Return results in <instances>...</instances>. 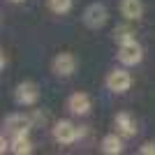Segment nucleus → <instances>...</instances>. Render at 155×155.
Returning a JSON list of instances; mask_svg holds the SVG:
<instances>
[{
	"mask_svg": "<svg viewBox=\"0 0 155 155\" xmlns=\"http://www.w3.org/2000/svg\"><path fill=\"white\" fill-rule=\"evenodd\" d=\"M107 19H109V12H107V7L102 2H93V5H88L84 9V23L88 28H93V30L102 28L107 23Z\"/></svg>",
	"mask_w": 155,
	"mask_h": 155,
	"instance_id": "obj_1",
	"label": "nucleus"
},
{
	"mask_svg": "<svg viewBox=\"0 0 155 155\" xmlns=\"http://www.w3.org/2000/svg\"><path fill=\"white\" fill-rule=\"evenodd\" d=\"M143 58V49L139 46V42L137 39H132V42H125V44H120V49H118V60L123 65H127V67H134V65H139Z\"/></svg>",
	"mask_w": 155,
	"mask_h": 155,
	"instance_id": "obj_2",
	"label": "nucleus"
},
{
	"mask_svg": "<svg viewBox=\"0 0 155 155\" xmlns=\"http://www.w3.org/2000/svg\"><path fill=\"white\" fill-rule=\"evenodd\" d=\"M79 137H81L79 127L74 123H70V120H60V123H56V127H53V139L58 143H74Z\"/></svg>",
	"mask_w": 155,
	"mask_h": 155,
	"instance_id": "obj_3",
	"label": "nucleus"
},
{
	"mask_svg": "<svg viewBox=\"0 0 155 155\" xmlns=\"http://www.w3.org/2000/svg\"><path fill=\"white\" fill-rule=\"evenodd\" d=\"M14 97H16V102L23 104V107H32V104L39 100V88H37V84H32V81H23V84L16 86Z\"/></svg>",
	"mask_w": 155,
	"mask_h": 155,
	"instance_id": "obj_4",
	"label": "nucleus"
},
{
	"mask_svg": "<svg viewBox=\"0 0 155 155\" xmlns=\"http://www.w3.org/2000/svg\"><path fill=\"white\" fill-rule=\"evenodd\" d=\"M107 86H109V91H114V93H125V91H130V86H132V77H130V72H125V70H114V72H109V77H107Z\"/></svg>",
	"mask_w": 155,
	"mask_h": 155,
	"instance_id": "obj_5",
	"label": "nucleus"
},
{
	"mask_svg": "<svg viewBox=\"0 0 155 155\" xmlns=\"http://www.w3.org/2000/svg\"><path fill=\"white\" fill-rule=\"evenodd\" d=\"M5 130L12 132L14 137L28 134V130H30V118L23 116V114H9V116L5 118Z\"/></svg>",
	"mask_w": 155,
	"mask_h": 155,
	"instance_id": "obj_6",
	"label": "nucleus"
},
{
	"mask_svg": "<svg viewBox=\"0 0 155 155\" xmlns=\"http://www.w3.org/2000/svg\"><path fill=\"white\" fill-rule=\"evenodd\" d=\"M77 70V58L72 56V53H58L56 58H53V72L58 74V77H70L72 72Z\"/></svg>",
	"mask_w": 155,
	"mask_h": 155,
	"instance_id": "obj_7",
	"label": "nucleus"
},
{
	"mask_svg": "<svg viewBox=\"0 0 155 155\" xmlns=\"http://www.w3.org/2000/svg\"><path fill=\"white\" fill-rule=\"evenodd\" d=\"M67 109L72 114H77V116H86L88 111H91V97L86 95V93H74V95L67 100Z\"/></svg>",
	"mask_w": 155,
	"mask_h": 155,
	"instance_id": "obj_8",
	"label": "nucleus"
},
{
	"mask_svg": "<svg viewBox=\"0 0 155 155\" xmlns=\"http://www.w3.org/2000/svg\"><path fill=\"white\" fill-rule=\"evenodd\" d=\"M120 12H123L125 19L137 21V19L143 16V2L141 0H123V2H120Z\"/></svg>",
	"mask_w": 155,
	"mask_h": 155,
	"instance_id": "obj_9",
	"label": "nucleus"
},
{
	"mask_svg": "<svg viewBox=\"0 0 155 155\" xmlns=\"http://www.w3.org/2000/svg\"><path fill=\"white\" fill-rule=\"evenodd\" d=\"M116 127H118V132H120V134H125V137H132V134H137L134 118L130 116L127 111H120V114L116 116Z\"/></svg>",
	"mask_w": 155,
	"mask_h": 155,
	"instance_id": "obj_10",
	"label": "nucleus"
},
{
	"mask_svg": "<svg viewBox=\"0 0 155 155\" xmlns=\"http://www.w3.org/2000/svg\"><path fill=\"white\" fill-rule=\"evenodd\" d=\"M9 150H12V153H16V155H28V153H32V143H30V139H28V134L14 137Z\"/></svg>",
	"mask_w": 155,
	"mask_h": 155,
	"instance_id": "obj_11",
	"label": "nucleus"
},
{
	"mask_svg": "<svg viewBox=\"0 0 155 155\" xmlns=\"http://www.w3.org/2000/svg\"><path fill=\"white\" fill-rule=\"evenodd\" d=\"M123 150V141L118 139L116 134H107L102 139V153H107V155H118Z\"/></svg>",
	"mask_w": 155,
	"mask_h": 155,
	"instance_id": "obj_12",
	"label": "nucleus"
},
{
	"mask_svg": "<svg viewBox=\"0 0 155 155\" xmlns=\"http://www.w3.org/2000/svg\"><path fill=\"white\" fill-rule=\"evenodd\" d=\"M49 7L56 14H67L72 9V0H49Z\"/></svg>",
	"mask_w": 155,
	"mask_h": 155,
	"instance_id": "obj_13",
	"label": "nucleus"
},
{
	"mask_svg": "<svg viewBox=\"0 0 155 155\" xmlns=\"http://www.w3.org/2000/svg\"><path fill=\"white\" fill-rule=\"evenodd\" d=\"M116 39L120 42V44H125V42H132V39H134V35H132L127 28H118V30H116Z\"/></svg>",
	"mask_w": 155,
	"mask_h": 155,
	"instance_id": "obj_14",
	"label": "nucleus"
},
{
	"mask_svg": "<svg viewBox=\"0 0 155 155\" xmlns=\"http://www.w3.org/2000/svg\"><path fill=\"white\" fill-rule=\"evenodd\" d=\"M139 153H141V155H155V143H153V141L143 143L141 148H139Z\"/></svg>",
	"mask_w": 155,
	"mask_h": 155,
	"instance_id": "obj_15",
	"label": "nucleus"
},
{
	"mask_svg": "<svg viewBox=\"0 0 155 155\" xmlns=\"http://www.w3.org/2000/svg\"><path fill=\"white\" fill-rule=\"evenodd\" d=\"M7 148H9V143H7V139H5V137H2V146H0V150H2V153H5Z\"/></svg>",
	"mask_w": 155,
	"mask_h": 155,
	"instance_id": "obj_16",
	"label": "nucleus"
},
{
	"mask_svg": "<svg viewBox=\"0 0 155 155\" xmlns=\"http://www.w3.org/2000/svg\"><path fill=\"white\" fill-rule=\"evenodd\" d=\"M12 2H23V0H12Z\"/></svg>",
	"mask_w": 155,
	"mask_h": 155,
	"instance_id": "obj_17",
	"label": "nucleus"
}]
</instances>
